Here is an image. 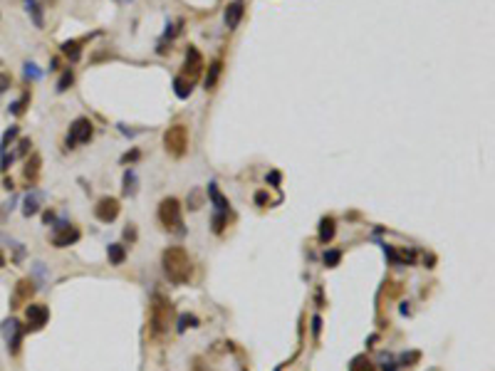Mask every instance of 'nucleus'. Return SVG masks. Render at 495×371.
Returning a JSON list of instances; mask_svg holds the SVG:
<instances>
[{
  "label": "nucleus",
  "instance_id": "f257e3e1",
  "mask_svg": "<svg viewBox=\"0 0 495 371\" xmlns=\"http://www.w3.org/2000/svg\"><path fill=\"white\" fill-rule=\"evenodd\" d=\"M161 262H164L166 277L171 280L173 285H186V282H191V277H193V262H191L189 253L183 248H178V245L166 248Z\"/></svg>",
  "mask_w": 495,
  "mask_h": 371
},
{
  "label": "nucleus",
  "instance_id": "f03ea898",
  "mask_svg": "<svg viewBox=\"0 0 495 371\" xmlns=\"http://www.w3.org/2000/svg\"><path fill=\"white\" fill-rule=\"evenodd\" d=\"M173 317H176V310H173L171 299L164 295H153L151 302V332L156 336L169 332V327L173 324Z\"/></svg>",
  "mask_w": 495,
  "mask_h": 371
},
{
  "label": "nucleus",
  "instance_id": "7ed1b4c3",
  "mask_svg": "<svg viewBox=\"0 0 495 371\" xmlns=\"http://www.w3.org/2000/svg\"><path fill=\"white\" fill-rule=\"evenodd\" d=\"M159 221L169 233H183V218H181V203L176 198H164L159 205Z\"/></svg>",
  "mask_w": 495,
  "mask_h": 371
},
{
  "label": "nucleus",
  "instance_id": "20e7f679",
  "mask_svg": "<svg viewBox=\"0 0 495 371\" xmlns=\"http://www.w3.org/2000/svg\"><path fill=\"white\" fill-rule=\"evenodd\" d=\"M164 146L166 151L171 153V156H183L186 153V148H189V129L183 127V124H173L166 129L164 134Z\"/></svg>",
  "mask_w": 495,
  "mask_h": 371
},
{
  "label": "nucleus",
  "instance_id": "39448f33",
  "mask_svg": "<svg viewBox=\"0 0 495 371\" xmlns=\"http://www.w3.org/2000/svg\"><path fill=\"white\" fill-rule=\"evenodd\" d=\"M92 134H95L92 121H89L87 116H79V119L72 121V127H70V134H67V146L75 148L77 144H87V141L92 139Z\"/></svg>",
  "mask_w": 495,
  "mask_h": 371
},
{
  "label": "nucleus",
  "instance_id": "423d86ee",
  "mask_svg": "<svg viewBox=\"0 0 495 371\" xmlns=\"http://www.w3.org/2000/svg\"><path fill=\"white\" fill-rule=\"evenodd\" d=\"M79 240V230L70 223H57L55 225V233H52V245L55 248H67V245H75Z\"/></svg>",
  "mask_w": 495,
  "mask_h": 371
},
{
  "label": "nucleus",
  "instance_id": "0eeeda50",
  "mask_svg": "<svg viewBox=\"0 0 495 371\" xmlns=\"http://www.w3.org/2000/svg\"><path fill=\"white\" fill-rule=\"evenodd\" d=\"M25 317H27V327H30V329H42V327L47 324V319H50V310H47L45 304L33 302V304H27Z\"/></svg>",
  "mask_w": 495,
  "mask_h": 371
},
{
  "label": "nucleus",
  "instance_id": "6e6552de",
  "mask_svg": "<svg viewBox=\"0 0 495 371\" xmlns=\"http://www.w3.org/2000/svg\"><path fill=\"white\" fill-rule=\"evenodd\" d=\"M119 208H121L119 201L112 198V196H107V198H102V201L95 205V215L102 223H112V221H116V215H119Z\"/></svg>",
  "mask_w": 495,
  "mask_h": 371
},
{
  "label": "nucleus",
  "instance_id": "1a4fd4ad",
  "mask_svg": "<svg viewBox=\"0 0 495 371\" xmlns=\"http://www.w3.org/2000/svg\"><path fill=\"white\" fill-rule=\"evenodd\" d=\"M3 332L8 336V349L10 354H18L20 352V342H22V327L18 324V319H8Z\"/></svg>",
  "mask_w": 495,
  "mask_h": 371
},
{
  "label": "nucleus",
  "instance_id": "9d476101",
  "mask_svg": "<svg viewBox=\"0 0 495 371\" xmlns=\"http://www.w3.org/2000/svg\"><path fill=\"white\" fill-rule=\"evenodd\" d=\"M35 295V285L33 280H20L15 292H13V299H10V307H22L25 302L30 304V297Z\"/></svg>",
  "mask_w": 495,
  "mask_h": 371
},
{
  "label": "nucleus",
  "instance_id": "9b49d317",
  "mask_svg": "<svg viewBox=\"0 0 495 371\" xmlns=\"http://www.w3.org/2000/svg\"><path fill=\"white\" fill-rule=\"evenodd\" d=\"M243 13H245L243 3H230L228 8H226V25H228V30L238 27V22L243 20Z\"/></svg>",
  "mask_w": 495,
  "mask_h": 371
},
{
  "label": "nucleus",
  "instance_id": "f8f14e48",
  "mask_svg": "<svg viewBox=\"0 0 495 371\" xmlns=\"http://www.w3.org/2000/svg\"><path fill=\"white\" fill-rule=\"evenodd\" d=\"M201 67H203V57H201V52H198L196 47H189V52H186V72H191V79L201 72Z\"/></svg>",
  "mask_w": 495,
  "mask_h": 371
},
{
  "label": "nucleus",
  "instance_id": "ddd939ff",
  "mask_svg": "<svg viewBox=\"0 0 495 371\" xmlns=\"http://www.w3.org/2000/svg\"><path fill=\"white\" fill-rule=\"evenodd\" d=\"M208 198H210V203L215 205V210H218V213H226V210H228V205H230L228 198L218 191V186H215V183H208Z\"/></svg>",
  "mask_w": 495,
  "mask_h": 371
},
{
  "label": "nucleus",
  "instance_id": "4468645a",
  "mask_svg": "<svg viewBox=\"0 0 495 371\" xmlns=\"http://www.w3.org/2000/svg\"><path fill=\"white\" fill-rule=\"evenodd\" d=\"M173 92L178 99H189L191 92H193V79H186V77H176L173 79Z\"/></svg>",
  "mask_w": 495,
  "mask_h": 371
},
{
  "label": "nucleus",
  "instance_id": "2eb2a0df",
  "mask_svg": "<svg viewBox=\"0 0 495 371\" xmlns=\"http://www.w3.org/2000/svg\"><path fill=\"white\" fill-rule=\"evenodd\" d=\"M40 201H42V196H40V193H30V196H25V201H22V215H25V218H33V215L40 210Z\"/></svg>",
  "mask_w": 495,
  "mask_h": 371
},
{
  "label": "nucleus",
  "instance_id": "dca6fc26",
  "mask_svg": "<svg viewBox=\"0 0 495 371\" xmlns=\"http://www.w3.org/2000/svg\"><path fill=\"white\" fill-rule=\"evenodd\" d=\"M25 10L27 15L33 18V25L35 27H45V18H42V8H40L38 0H25Z\"/></svg>",
  "mask_w": 495,
  "mask_h": 371
},
{
  "label": "nucleus",
  "instance_id": "f3484780",
  "mask_svg": "<svg viewBox=\"0 0 495 371\" xmlns=\"http://www.w3.org/2000/svg\"><path fill=\"white\" fill-rule=\"evenodd\" d=\"M221 70H223V62L221 59H213L208 67V74H206V89H215V82L221 77Z\"/></svg>",
  "mask_w": 495,
  "mask_h": 371
},
{
  "label": "nucleus",
  "instance_id": "a211bd4d",
  "mask_svg": "<svg viewBox=\"0 0 495 371\" xmlns=\"http://www.w3.org/2000/svg\"><path fill=\"white\" fill-rule=\"evenodd\" d=\"M107 255H109V262H112V265H121L124 258H127V250H124V245L112 242V245L107 248Z\"/></svg>",
  "mask_w": 495,
  "mask_h": 371
},
{
  "label": "nucleus",
  "instance_id": "6ab92c4d",
  "mask_svg": "<svg viewBox=\"0 0 495 371\" xmlns=\"http://www.w3.org/2000/svg\"><path fill=\"white\" fill-rule=\"evenodd\" d=\"M18 136H20V127H10V129H5L3 139H0V153H5V151L10 148V144H13Z\"/></svg>",
  "mask_w": 495,
  "mask_h": 371
},
{
  "label": "nucleus",
  "instance_id": "aec40b11",
  "mask_svg": "<svg viewBox=\"0 0 495 371\" xmlns=\"http://www.w3.org/2000/svg\"><path fill=\"white\" fill-rule=\"evenodd\" d=\"M334 233H337V228H334V221L332 218H324L322 225H320V240L322 242H329L334 238Z\"/></svg>",
  "mask_w": 495,
  "mask_h": 371
},
{
  "label": "nucleus",
  "instance_id": "412c9836",
  "mask_svg": "<svg viewBox=\"0 0 495 371\" xmlns=\"http://www.w3.org/2000/svg\"><path fill=\"white\" fill-rule=\"evenodd\" d=\"M62 52L70 57L72 62H77L79 55H82V47H79V42H77V40H67V42H62Z\"/></svg>",
  "mask_w": 495,
  "mask_h": 371
},
{
  "label": "nucleus",
  "instance_id": "4be33fe9",
  "mask_svg": "<svg viewBox=\"0 0 495 371\" xmlns=\"http://www.w3.org/2000/svg\"><path fill=\"white\" fill-rule=\"evenodd\" d=\"M349 371H377V366L366 356H354L352 364H349Z\"/></svg>",
  "mask_w": 495,
  "mask_h": 371
},
{
  "label": "nucleus",
  "instance_id": "5701e85b",
  "mask_svg": "<svg viewBox=\"0 0 495 371\" xmlns=\"http://www.w3.org/2000/svg\"><path fill=\"white\" fill-rule=\"evenodd\" d=\"M38 171H40V156L35 153V156L27 159V164H25V178H27V181H35V178H38Z\"/></svg>",
  "mask_w": 495,
  "mask_h": 371
},
{
  "label": "nucleus",
  "instance_id": "b1692460",
  "mask_svg": "<svg viewBox=\"0 0 495 371\" xmlns=\"http://www.w3.org/2000/svg\"><path fill=\"white\" fill-rule=\"evenodd\" d=\"M124 193H127V196H134V193H136V173H134L132 168L124 173Z\"/></svg>",
  "mask_w": 495,
  "mask_h": 371
},
{
  "label": "nucleus",
  "instance_id": "393cba45",
  "mask_svg": "<svg viewBox=\"0 0 495 371\" xmlns=\"http://www.w3.org/2000/svg\"><path fill=\"white\" fill-rule=\"evenodd\" d=\"M72 82H75V74H72V70H65V72H62V77H59V82H57V92H67V89L72 87Z\"/></svg>",
  "mask_w": 495,
  "mask_h": 371
},
{
  "label": "nucleus",
  "instance_id": "a878e982",
  "mask_svg": "<svg viewBox=\"0 0 495 371\" xmlns=\"http://www.w3.org/2000/svg\"><path fill=\"white\" fill-rule=\"evenodd\" d=\"M186 327H198V319H196L193 315H181L178 317V327H176V329H178V332H186Z\"/></svg>",
  "mask_w": 495,
  "mask_h": 371
},
{
  "label": "nucleus",
  "instance_id": "bb28decb",
  "mask_svg": "<svg viewBox=\"0 0 495 371\" xmlns=\"http://www.w3.org/2000/svg\"><path fill=\"white\" fill-rule=\"evenodd\" d=\"M339 260H342V250H327V253H324V265H327V267L339 265Z\"/></svg>",
  "mask_w": 495,
  "mask_h": 371
},
{
  "label": "nucleus",
  "instance_id": "cd10ccee",
  "mask_svg": "<svg viewBox=\"0 0 495 371\" xmlns=\"http://www.w3.org/2000/svg\"><path fill=\"white\" fill-rule=\"evenodd\" d=\"M27 102H30V94H22V97H20L18 102H13V104H10V114H15V116H20V114L25 111V104H27Z\"/></svg>",
  "mask_w": 495,
  "mask_h": 371
},
{
  "label": "nucleus",
  "instance_id": "c85d7f7f",
  "mask_svg": "<svg viewBox=\"0 0 495 371\" xmlns=\"http://www.w3.org/2000/svg\"><path fill=\"white\" fill-rule=\"evenodd\" d=\"M226 213H218L215 210V215H213V233H223V228H226Z\"/></svg>",
  "mask_w": 495,
  "mask_h": 371
},
{
  "label": "nucleus",
  "instance_id": "c756f323",
  "mask_svg": "<svg viewBox=\"0 0 495 371\" xmlns=\"http://www.w3.org/2000/svg\"><path fill=\"white\" fill-rule=\"evenodd\" d=\"M25 77H27V79H40V77H42V72L38 70L35 62H25Z\"/></svg>",
  "mask_w": 495,
  "mask_h": 371
},
{
  "label": "nucleus",
  "instance_id": "7c9ffc66",
  "mask_svg": "<svg viewBox=\"0 0 495 371\" xmlns=\"http://www.w3.org/2000/svg\"><path fill=\"white\" fill-rule=\"evenodd\" d=\"M13 161H15V153H10V156H8V151H5V153H0V171L5 173V171L10 168Z\"/></svg>",
  "mask_w": 495,
  "mask_h": 371
},
{
  "label": "nucleus",
  "instance_id": "2f4dec72",
  "mask_svg": "<svg viewBox=\"0 0 495 371\" xmlns=\"http://www.w3.org/2000/svg\"><path fill=\"white\" fill-rule=\"evenodd\" d=\"M10 84H13V77H10L8 72H0V94L8 92V87H10Z\"/></svg>",
  "mask_w": 495,
  "mask_h": 371
},
{
  "label": "nucleus",
  "instance_id": "473e14b6",
  "mask_svg": "<svg viewBox=\"0 0 495 371\" xmlns=\"http://www.w3.org/2000/svg\"><path fill=\"white\" fill-rule=\"evenodd\" d=\"M30 146H33V141H30V139H22V141H20L18 153H15V156H27V151H30Z\"/></svg>",
  "mask_w": 495,
  "mask_h": 371
},
{
  "label": "nucleus",
  "instance_id": "72a5a7b5",
  "mask_svg": "<svg viewBox=\"0 0 495 371\" xmlns=\"http://www.w3.org/2000/svg\"><path fill=\"white\" fill-rule=\"evenodd\" d=\"M267 183L280 186V171H270V176H267Z\"/></svg>",
  "mask_w": 495,
  "mask_h": 371
},
{
  "label": "nucleus",
  "instance_id": "f704fd0d",
  "mask_svg": "<svg viewBox=\"0 0 495 371\" xmlns=\"http://www.w3.org/2000/svg\"><path fill=\"white\" fill-rule=\"evenodd\" d=\"M255 203H258V205L267 203V193H265V191H258V193H255Z\"/></svg>",
  "mask_w": 495,
  "mask_h": 371
},
{
  "label": "nucleus",
  "instance_id": "c9c22d12",
  "mask_svg": "<svg viewBox=\"0 0 495 371\" xmlns=\"http://www.w3.org/2000/svg\"><path fill=\"white\" fill-rule=\"evenodd\" d=\"M320 329H322V319H320V317H315V319H312V334L317 336V334H320Z\"/></svg>",
  "mask_w": 495,
  "mask_h": 371
},
{
  "label": "nucleus",
  "instance_id": "e433bc0d",
  "mask_svg": "<svg viewBox=\"0 0 495 371\" xmlns=\"http://www.w3.org/2000/svg\"><path fill=\"white\" fill-rule=\"evenodd\" d=\"M136 159H139V151H132V153H124V156H121V161H124V164H129V161H136Z\"/></svg>",
  "mask_w": 495,
  "mask_h": 371
},
{
  "label": "nucleus",
  "instance_id": "4c0bfd02",
  "mask_svg": "<svg viewBox=\"0 0 495 371\" xmlns=\"http://www.w3.org/2000/svg\"><path fill=\"white\" fill-rule=\"evenodd\" d=\"M124 235H127V238H132V240H134V238H136V230H134V228H127V230H124Z\"/></svg>",
  "mask_w": 495,
  "mask_h": 371
},
{
  "label": "nucleus",
  "instance_id": "58836bf2",
  "mask_svg": "<svg viewBox=\"0 0 495 371\" xmlns=\"http://www.w3.org/2000/svg\"><path fill=\"white\" fill-rule=\"evenodd\" d=\"M3 186H5L8 191H13V188H15V183H13V178H5V183H3Z\"/></svg>",
  "mask_w": 495,
  "mask_h": 371
},
{
  "label": "nucleus",
  "instance_id": "ea45409f",
  "mask_svg": "<svg viewBox=\"0 0 495 371\" xmlns=\"http://www.w3.org/2000/svg\"><path fill=\"white\" fill-rule=\"evenodd\" d=\"M0 267H5V255L0 253Z\"/></svg>",
  "mask_w": 495,
  "mask_h": 371
}]
</instances>
